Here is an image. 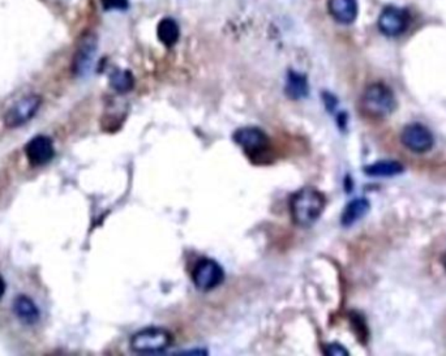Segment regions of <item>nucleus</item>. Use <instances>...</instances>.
Wrapping results in <instances>:
<instances>
[{"label":"nucleus","mask_w":446,"mask_h":356,"mask_svg":"<svg viewBox=\"0 0 446 356\" xmlns=\"http://www.w3.org/2000/svg\"><path fill=\"white\" fill-rule=\"evenodd\" d=\"M327 205L325 196L312 187L298 190L291 198V215L298 226L310 227L319 220Z\"/></svg>","instance_id":"1"},{"label":"nucleus","mask_w":446,"mask_h":356,"mask_svg":"<svg viewBox=\"0 0 446 356\" xmlns=\"http://www.w3.org/2000/svg\"><path fill=\"white\" fill-rule=\"evenodd\" d=\"M361 107L369 117L385 118L396 110L397 101L391 87L377 82L366 87L361 97Z\"/></svg>","instance_id":"2"},{"label":"nucleus","mask_w":446,"mask_h":356,"mask_svg":"<svg viewBox=\"0 0 446 356\" xmlns=\"http://www.w3.org/2000/svg\"><path fill=\"white\" fill-rule=\"evenodd\" d=\"M173 343L170 332L162 328H146L135 333L129 346L137 354H161L166 351Z\"/></svg>","instance_id":"3"},{"label":"nucleus","mask_w":446,"mask_h":356,"mask_svg":"<svg viewBox=\"0 0 446 356\" xmlns=\"http://www.w3.org/2000/svg\"><path fill=\"white\" fill-rule=\"evenodd\" d=\"M234 141L239 145L249 158H260L269 149L268 136L257 127L239 128L234 134Z\"/></svg>","instance_id":"4"},{"label":"nucleus","mask_w":446,"mask_h":356,"mask_svg":"<svg viewBox=\"0 0 446 356\" xmlns=\"http://www.w3.org/2000/svg\"><path fill=\"white\" fill-rule=\"evenodd\" d=\"M40 104H42V98L40 95H25L6 112L4 126L11 129L23 127L29 120H32L36 117V114L40 110Z\"/></svg>","instance_id":"5"},{"label":"nucleus","mask_w":446,"mask_h":356,"mask_svg":"<svg viewBox=\"0 0 446 356\" xmlns=\"http://www.w3.org/2000/svg\"><path fill=\"white\" fill-rule=\"evenodd\" d=\"M224 279V271L218 262L212 259L200 260L192 271V281L200 291H210L221 285Z\"/></svg>","instance_id":"6"},{"label":"nucleus","mask_w":446,"mask_h":356,"mask_svg":"<svg viewBox=\"0 0 446 356\" xmlns=\"http://www.w3.org/2000/svg\"><path fill=\"white\" fill-rule=\"evenodd\" d=\"M401 141L408 151L418 154H424L430 151L435 145V137L428 128L420 123H411L403 128Z\"/></svg>","instance_id":"7"},{"label":"nucleus","mask_w":446,"mask_h":356,"mask_svg":"<svg viewBox=\"0 0 446 356\" xmlns=\"http://www.w3.org/2000/svg\"><path fill=\"white\" fill-rule=\"evenodd\" d=\"M97 54V37L94 34H85L81 38L72 62L73 73L79 77L87 76L92 71Z\"/></svg>","instance_id":"8"},{"label":"nucleus","mask_w":446,"mask_h":356,"mask_svg":"<svg viewBox=\"0 0 446 356\" xmlns=\"http://www.w3.org/2000/svg\"><path fill=\"white\" fill-rule=\"evenodd\" d=\"M25 154L32 166H45L55 156L54 143L48 136H36L26 144Z\"/></svg>","instance_id":"9"},{"label":"nucleus","mask_w":446,"mask_h":356,"mask_svg":"<svg viewBox=\"0 0 446 356\" xmlns=\"http://www.w3.org/2000/svg\"><path fill=\"white\" fill-rule=\"evenodd\" d=\"M408 26V15L403 9L386 7L379 18V29L388 37H397Z\"/></svg>","instance_id":"10"},{"label":"nucleus","mask_w":446,"mask_h":356,"mask_svg":"<svg viewBox=\"0 0 446 356\" xmlns=\"http://www.w3.org/2000/svg\"><path fill=\"white\" fill-rule=\"evenodd\" d=\"M329 12L335 21L351 24L358 16V0H329Z\"/></svg>","instance_id":"11"},{"label":"nucleus","mask_w":446,"mask_h":356,"mask_svg":"<svg viewBox=\"0 0 446 356\" xmlns=\"http://www.w3.org/2000/svg\"><path fill=\"white\" fill-rule=\"evenodd\" d=\"M13 312L17 318L25 325H36L40 321V309L31 298L25 295H20L15 299Z\"/></svg>","instance_id":"12"},{"label":"nucleus","mask_w":446,"mask_h":356,"mask_svg":"<svg viewBox=\"0 0 446 356\" xmlns=\"http://www.w3.org/2000/svg\"><path fill=\"white\" fill-rule=\"evenodd\" d=\"M369 207L371 205H369V201L366 198H360L352 200L343 210L342 218H341L343 226L349 227V226H352L354 223H357L359 220H361L369 212Z\"/></svg>","instance_id":"13"},{"label":"nucleus","mask_w":446,"mask_h":356,"mask_svg":"<svg viewBox=\"0 0 446 356\" xmlns=\"http://www.w3.org/2000/svg\"><path fill=\"white\" fill-rule=\"evenodd\" d=\"M286 95L293 99H300L308 95V80L299 72L290 71L287 76Z\"/></svg>","instance_id":"14"},{"label":"nucleus","mask_w":446,"mask_h":356,"mask_svg":"<svg viewBox=\"0 0 446 356\" xmlns=\"http://www.w3.org/2000/svg\"><path fill=\"white\" fill-rule=\"evenodd\" d=\"M363 171L369 176L388 178V176L402 174L405 171V167L397 161H379L376 163L364 167Z\"/></svg>","instance_id":"15"},{"label":"nucleus","mask_w":446,"mask_h":356,"mask_svg":"<svg viewBox=\"0 0 446 356\" xmlns=\"http://www.w3.org/2000/svg\"><path fill=\"white\" fill-rule=\"evenodd\" d=\"M157 34H158V40L168 48L174 46L176 42L179 41L180 31L179 26L176 24L175 20L173 18H163L160 21L158 28H157Z\"/></svg>","instance_id":"16"},{"label":"nucleus","mask_w":446,"mask_h":356,"mask_svg":"<svg viewBox=\"0 0 446 356\" xmlns=\"http://www.w3.org/2000/svg\"><path fill=\"white\" fill-rule=\"evenodd\" d=\"M110 84L112 89L116 90L118 93H127L135 84V80L132 73L126 70H115L110 76Z\"/></svg>","instance_id":"17"},{"label":"nucleus","mask_w":446,"mask_h":356,"mask_svg":"<svg viewBox=\"0 0 446 356\" xmlns=\"http://www.w3.org/2000/svg\"><path fill=\"white\" fill-rule=\"evenodd\" d=\"M327 355H349V351L339 343H330L325 348Z\"/></svg>","instance_id":"18"},{"label":"nucleus","mask_w":446,"mask_h":356,"mask_svg":"<svg viewBox=\"0 0 446 356\" xmlns=\"http://www.w3.org/2000/svg\"><path fill=\"white\" fill-rule=\"evenodd\" d=\"M104 9H127L128 0H102Z\"/></svg>","instance_id":"19"},{"label":"nucleus","mask_w":446,"mask_h":356,"mask_svg":"<svg viewBox=\"0 0 446 356\" xmlns=\"http://www.w3.org/2000/svg\"><path fill=\"white\" fill-rule=\"evenodd\" d=\"M6 288H7V286H6V281H4L3 277L0 276V299L4 296V293H6Z\"/></svg>","instance_id":"20"},{"label":"nucleus","mask_w":446,"mask_h":356,"mask_svg":"<svg viewBox=\"0 0 446 356\" xmlns=\"http://www.w3.org/2000/svg\"><path fill=\"white\" fill-rule=\"evenodd\" d=\"M444 265H445V268H446V254H445V257H444Z\"/></svg>","instance_id":"21"}]
</instances>
